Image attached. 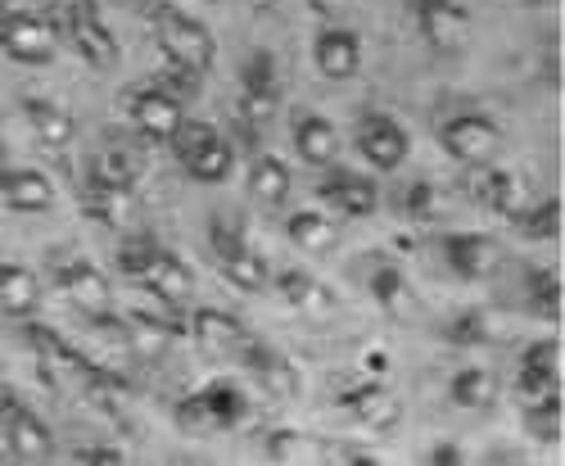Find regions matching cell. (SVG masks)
Here are the masks:
<instances>
[{"label":"cell","mask_w":565,"mask_h":466,"mask_svg":"<svg viewBox=\"0 0 565 466\" xmlns=\"http://www.w3.org/2000/svg\"><path fill=\"white\" fill-rule=\"evenodd\" d=\"M439 141L457 163H493L502 150V127L489 114H452L439 127Z\"/></svg>","instance_id":"cell-5"},{"label":"cell","mask_w":565,"mask_h":466,"mask_svg":"<svg viewBox=\"0 0 565 466\" xmlns=\"http://www.w3.org/2000/svg\"><path fill=\"white\" fill-rule=\"evenodd\" d=\"M276 290H280V299H286L295 313H303L308 321H326V317H335V295H331V286L326 282H317L312 272H303V267H286L276 276Z\"/></svg>","instance_id":"cell-19"},{"label":"cell","mask_w":565,"mask_h":466,"mask_svg":"<svg viewBox=\"0 0 565 466\" xmlns=\"http://www.w3.org/2000/svg\"><path fill=\"white\" fill-rule=\"evenodd\" d=\"M23 118L32 123L36 141H41L45 150H64V146H73V136H77V118H73L64 105H55V100L28 96V100H23Z\"/></svg>","instance_id":"cell-24"},{"label":"cell","mask_w":565,"mask_h":466,"mask_svg":"<svg viewBox=\"0 0 565 466\" xmlns=\"http://www.w3.org/2000/svg\"><path fill=\"white\" fill-rule=\"evenodd\" d=\"M73 462H82V466H122L127 457H122V448H100V444H86V448H77V453H73Z\"/></svg>","instance_id":"cell-42"},{"label":"cell","mask_w":565,"mask_h":466,"mask_svg":"<svg viewBox=\"0 0 565 466\" xmlns=\"http://www.w3.org/2000/svg\"><path fill=\"white\" fill-rule=\"evenodd\" d=\"M308 6L317 10V14H326V19H335V14H344L353 0H308Z\"/></svg>","instance_id":"cell-44"},{"label":"cell","mask_w":565,"mask_h":466,"mask_svg":"<svg viewBox=\"0 0 565 466\" xmlns=\"http://www.w3.org/2000/svg\"><path fill=\"white\" fill-rule=\"evenodd\" d=\"M140 282H146L163 304H185V299L195 295V272L185 267V258H177L172 250H159Z\"/></svg>","instance_id":"cell-26"},{"label":"cell","mask_w":565,"mask_h":466,"mask_svg":"<svg viewBox=\"0 0 565 466\" xmlns=\"http://www.w3.org/2000/svg\"><path fill=\"white\" fill-rule=\"evenodd\" d=\"M64 28H68V36L77 45V55L90 68H100V73L118 68L122 45H118V36L109 32V23L100 19V10L90 6V0H64Z\"/></svg>","instance_id":"cell-4"},{"label":"cell","mask_w":565,"mask_h":466,"mask_svg":"<svg viewBox=\"0 0 565 466\" xmlns=\"http://www.w3.org/2000/svg\"><path fill=\"white\" fill-rule=\"evenodd\" d=\"M150 32L159 41V51L168 64L185 68V73H209L217 64V36L209 23H200L195 14H185L181 6H172V0H159V6L150 10Z\"/></svg>","instance_id":"cell-1"},{"label":"cell","mask_w":565,"mask_h":466,"mask_svg":"<svg viewBox=\"0 0 565 466\" xmlns=\"http://www.w3.org/2000/svg\"><path fill=\"white\" fill-rule=\"evenodd\" d=\"M525 431L543 444L561 439V390H552L543 399H525Z\"/></svg>","instance_id":"cell-36"},{"label":"cell","mask_w":565,"mask_h":466,"mask_svg":"<svg viewBox=\"0 0 565 466\" xmlns=\"http://www.w3.org/2000/svg\"><path fill=\"white\" fill-rule=\"evenodd\" d=\"M209 245H213V258H217L222 276H226L235 290H245V295L267 290L271 272H267V263L258 258V250L245 241V231L235 226V222L213 218V222H209Z\"/></svg>","instance_id":"cell-3"},{"label":"cell","mask_w":565,"mask_h":466,"mask_svg":"<svg viewBox=\"0 0 565 466\" xmlns=\"http://www.w3.org/2000/svg\"><path fill=\"white\" fill-rule=\"evenodd\" d=\"M0 55L14 60V64H28V68L51 64L55 60V28L28 10L0 14Z\"/></svg>","instance_id":"cell-6"},{"label":"cell","mask_w":565,"mask_h":466,"mask_svg":"<svg viewBox=\"0 0 565 466\" xmlns=\"http://www.w3.org/2000/svg\"><path fill=\"white\" fill-rule=\"evenodd\" d=\"M0 14H6V0H0Z\"/></svg>","instance_id":"cell-48"},{"label":"cell","mask_w":565,"mask_h":466,"mask_svg":"<svg viewBox=\"0 0 565 466\" xmlns=\"http://www.w3.org/2000/svg\"><path fill=\"white\" fill-rule=\"evenodd\" d=\"M312 64L326 82H349L362 68V36L353 28H321L312 41Z\"/></svg>","instance_id":"cell-17"},{"label":"cell","mask_w":565,"mask_h":466,"mask_svg":"<svg viewBox=\"0 0 565 466\" xmlns=\"http://www.w3.org/2000/svg\"><path fill=\"white\" fill-rule=\"evenodd\" d=\"M90 177H96V181H109V186H122V191H131L136 177H140V168H136V159H131L127 150H100L96 163H90Z\"/></svg>","instance_id":"cell-39"},{"label":"cell","mask_w":565,"mask_h":466,"mask_svg":"<svg viewBox=\"0 0 565 466\" xmlns=\"http://www.w3.org/2000/svg\"><path fill=\"white\" fill-rule=\"evenodd\" d=\"M0 435H6L10 453L23 457V462L55 457V431L45 426L28 403H19V399H0Z\"/></svg>","instance_id":"cell-8"},{"label":"cell","mask_w":565,"mask_h":466,"mask_svg":"<svg viewBox=\"0 0 565 466\" xmlns=\"http://www.w3.org/2000/svg\"><path fill=\"white\" fill-rule=\"evenodd\" d=\"M127 114H131V127L146 136V141L154 146H168L172 141V131L181 127V100L172 96V91H163L159 82L154 86H136L131 96H127Z\"/></svg>","instance_id":"cell-9"},{"label":"cell","mask_w":565,"mask_h":466,"mask_svg":"<svg viewBox=\"0 0 565 466\" xmlns=\"http://www.w3.org/2000/svg\"><path fill=\"white\" fill-rule=\"evenodd\" d=\"M295 150L308 168H331L340 159V127L326 114H299L295 118Z\"/></svg>","instance_id":"cell-23"},{"label":"cell","mask_w":565,"mask_h":466,"mask_svg":"<svg viewBox=\"0 0 565 466\" xmlns=\"http://www.w3.org/2000/svg\"><path fill=\"white\" fill-rule=\"evenodd\" d=\"M36 308H41L36 272L23 263H0V313L14 317V321H28Z\"/></svg>","instance_id":"cell-25"},{"label":"cell","mask_w":565,"mask_h":466,"mask_svg":"<svg viewBox=\"0 0 565 466\" xmlns=\"http://www.w3.org/2000/svg\"><path fill=\"white\" fill-rule=\"evenodd\" d=\"M366 286H371V299L381 304L390 317H412L416 313V295H412V286H407V276H403L398 263H375Z\"/></svg>","instance_id":"cell-30"},{"label":"cell","mask_w":565,"mask_h":466,"mask_svg":"<svg viewBox=\"0 0 565 466\" xmlns=\"http://www.w3.org/2000/svg\"><path fill=\"white\" fill-rule=\"evenodd\" d=\"M82 213L90 222H100V226H122L127 213H131V191H122V186H109V181H96L90 177L82 186V195H77Z\"/></svg>","instance_id":"cell-28"},{"label":"cell","mask_w":565,"mask_h":466,"mask_svg":"<svg viewBox=\"0 0 565 466\" xmlns=\"http://www.w3.org/2000/svg\"><path fill=\"white\" fill-rule=\"evenodd\" d=\"M185 172H191L200 186H217V181H226L231 172H235V146L226 141V136H217L213 146H204L200 155H191L181 163Z\"/></svg>","instance_id":"cell-34"},{"label":"cell","mask_w":565,"mask_h":466,"mask_svg":"<svg viewBox=\"0 0 565 466\" xmlns=\"http://www.w3.org/2000/svg\"><path fill=\"white\" fill-rule=\"evenodd\" d=\"M335 407H344L353 422H362L366 431H394L403 422V403L381 385V381H362L335 394Z\"/></svg>","instance_id":"cell-15"},{"label":"cell","mask_w":565,"mask_h":466,"mask_svg":"<svg viewBox=\"0 0 565 466\" xmlns=\"http://www.w3.org/2000/svg\"><path fill=\"white\" fill-rule=\"evenodd\" d=\"M403 209H407L412 218H435V209H439V186H435V181H412L407 191H403Z\"/></svg>","instance_id":"cell-41"},{"label":"cell","mask_w":565,"mask_h":466,"mask_svg":"<svg viewBox=\"0 0 565 466\" xmlns=\"http://www.w3.org/2000/svg\"><path fill=\"white\" fill-rule=\"evenodd\" d=\"M430 462H435V466H461V462H466V453H461L457 444H439V448L430 453Z\"/></svg>","instance_id":"cell-43"},{"label":"cell","mask_w":565,"mask_h":466,"mask_svg":"<svg viewBox=\"0 0 565 466\" xmlns=\"http://www.w3.org/2000/svg\"><path fill=\"white\" fill-rule=\"evenodd\" d=\"M358 155L375 172H398L412 155V136L394 114H362L358 123Z\"/></svg>","instance_id":"cell-7"},{"label":"cell","mask_w":565,"mask_h":466,"mask_svg":"<svg viewBox=\"0 0 565 466\" xmlns=\"http://www.w3.org/2000/svg\"><path fill=\"white\" fill-rule=\"evenodd\" d=\"M290 186H295V177H290V163H286V159L258 155V159L249 163V195H254L258 204H267V209L286 204V200H290Z\"/></svg>","instance_id":"cell-31"},{"label":"cell","mask_w":565,"mask_h":466,"mask_svg":"<svg viewBox=\"0 0 565 466\" xmlns=\"http://www.w3.org/2000/svg\"><path fill=\"white\" fill-rule=\"evenodd\" d=\"M515 226L525 231L530 241H556L561 236V204L556 200H543V204H525L521 213H515Z\"/></svg>","instance_id":"cell-37"},{"label":"cell","mask_w":565,"mask_h":466,"mask_svg":"<svg viewBox=\"0 0 565 466\" xmlns=\"http://www.w3.org/2000/svg\"><path fill=\"white\" fill-rule=\"evenodd\" d=\"M286 236H290V245L303 250V254H326V250H335L340 226L326 218V213H317V209H299V213H290V222H286Z\"/></svg>","instance_id":"cell-32"},{"label":"cell","mask_w":565,"mask_h":466,"mask_svg":"<svg viewBox=\"0 0 565 466\" xmlns=\"http://www.w3.org/2000/svg\"><path fill=\"white\" fill-rule=\"evenodd\" d=\"M217 136H222V131H217L213 123H204V118H181V127L172 131V141H168V146H172V155L185 163L191 155H200L204 146H213Z\"/></svg>","instance_id":"cell-38"},{"label":"cell","mask_w":565,"mask_h":466,"mask_svg":"<svg viewBox=\"0 0 565 466\" xmlns=\"http://www.w3.org/2000/svg\"><path fill=\"white\" fill-rule=\"evenodd\" d=\"M416 10V28L435 51H461L470 41V14L457 6V0H412Z\"/></svg>","instance_id":"cell-16"},{"label":"cell","mask_w":565,"mask_h":466,"mask_svg":"<svg viewBox=\"0 0 565 466\" xmlns=\"http://www.w3.org/2000/svg\"><path fill=\"white\" fill-rule=\"evenodd\" d=\"M254 6H258V10H276V6H280V0H254Z\"/></svg>","instance_id":"cell-46"},{"label":"cell","mask_w":565,"mask_h":466,"mask_svg":"<svg viewBox=\"0 0 565 466\" xmlns=\"http://www.w3.org/2000/svg\"><path fill=\"white\" fill-rule=\"evenodd\" d=\"M498 394H502V381L493 377L489 367H461L457 377L448 381V399H452L457 407H466V412H484V407H493Z\"/></svg>","instance_id":"cell-29"},{"label":"cell","mask_w":565,"mask_h":466,"mask_svg":"<svg viewBox=\"0 0 565 466\" xmlns=\"http://www.w3.org/2000/svg\"><path fill=\"white\" fill-rule=\"evenodd\" d=\"M0 200L14 213H45L55 204V186L36 168H6L0 172Z\"/></svg>","instance_id":"cell-22"},{"label":"cell","mask_w":565,"mask_h":466,"mask_svg":"<svg viewBox=\"0 0 565 466\" xmlns=\"http://www.w3.org/2000/svg\"><path fill=\"white\" fill-rule=\"evenodd\" d=\"M439 254L448 258V267L461 276V282H484V276L498 267V241L484 236V231H444Z\"/></svg>","instance_id":"cell-13"},{"label":"cell","mask_w":565,"mask_h":466,"mask_svg":"<svg viewBox=\"0 0 565 466\" xmlns=\"http://www.w3.org/2000/svg\"><path fill=\"white\" fill-rule=\"evenodd\" d=\"M470 200L484 204L489 213L515 218V213L530 204V186H525V177H515V172H507V168L470 163Z\"/></svg>","instance_id":"cell-10"},{"label":"cell","mask_w":565,"mask_h":466,"mask_svg":"<svg viewBox=\"0 0 565 466\" xmlns=\"http://www.w3.org/2000/svg\"><path fill=\"white\" fill-rule=\"evenodd\" d=\"M521 399H543L561 390V345L556 340H534L521 349V377H515Z\"/></svg>","instance_id":"cell-20"},{"label":"cell","mask_w":565,"mask_h":466,"mask_svg":"<svg viewBox=\"0 0 565 466\" xmlns=\"http://www.w3.org/2000/svg\"><path fill=\"white\" fill-rule=\"evenodd\" d=\"M263 453L280 466H335V448L308 431H267Z\"/></svg>","instance_id":"cell-21"},{"label":"cell","mask_w":565,"mask_h":466,"mask_svg":"<svg viewBox=\"0 0 565 466\" xmlns=\"http://www.w3.org/2000/svg\"><path fill=\"white\" fill-rule=\"evenodd\" d=\"M276 100H280V82H276V60L267 51H254L241 68V114L249 127H263L271 123L276 114Z\"/></svg>","instance_id":"cell-11"},{"label":"cell","mask_w":565,"mask_h":466,"mask_svg":"<svg viewBox=\"0 0 565 466\" xmlns=\"http://www.w3.org/2000/svg\"><path fill=\"white\" fill-rule=\"evenodd\" d=\"M362 362H366V371H375V377H381V371L390 367V353H385V349H371Z\"/></svg>","instance_id":"cell-45"},{"label":"cell","mask_w":565,"mask_h":466,"mask_svg":"<svg viewBox=\"0 0 565 466\" xmlns=\"http://www.w3.org/2000/svg\"><path fill=\"white\" fill-rule=\"evenodd\" d=\"M525 295H530V308L547 321L561 317V276L552 267H530L525 272Z\"/></svg>","instance_id":"cell-35"},{"label":"cell","mask_w":565,"mask_h":466,"mask_svg":"<svg viewBox=\"0 0 565 466\" xmlns=\"http://www.w3.org/2000/svg\"><path fill=\"white\" fill-rule=\"evenodd\" d=\"M317 191L340 218H371L375 209H381V186H375V177L353 172V168L326 172V181L317 186Z\"/></svg>","instance_id":"cell-12"},{"label":"cell","mask_w":565,"mask_h":466,"mask_svg":"<svg viewBox=\"0 0 565 466\" xmlns=\"http://www.w3.org/2000/svg\"><path fill=\"white\" fill-rule=\"evenodd\" d=\"M55 286H60V295H64L73 308H82V313L109 308V276H105L96 263H86V258L60 263V267H55Z\"/></svg>","instance_id":"cell-18"},{"label":"cell","mask_w":565,"mask_h":466,"mask_svg":"<svg viewBox=\"0 0 565 466\" xmlns=\"http://www.w3.org/2000/svg\"><path fill=\"white\" fill-rule=\"evenodd\" d=\"M235 358H241L254 377L267 385V394H276V399H299V390H303V381H299V367L280 353V349H271V345H263V340H245L241 349H235Z\"/></svg>","instance_id":"cell-14"},{"label":"cell","mask_w":565,"mask_h":466,"mask_svg":"<svg viewBox=\"0 0 565 466\" xmlns=\"http://www.w3.org/2000/svg\"><path fill=\"white\" fill-rule=\"evenodd\" d=\"M191 336H195L200 345L217 349V353H235V349L249 340L245 321H241V317H231V313H222V308H195V317H191Z\"/></svg>","instance_id":"cell-27"},{"label":"cell","mask_w":565,"mask_h":466,"mask_svg":"<svg viewBox=\"0 0 565 466\" xmlns=\"http://www.w3.org/2000/svg\"><path fill=\"white\" fill-rule=\"evenodd\" d=\"M245 412H249V394L241 385L209 381L177 403V422H181V431H231L245 422Z\"/></svg>","instance_id":"cell-2"},{"label":"cell","mask_w":565,"mask_h":466,"mask_svg":"<svg viewBox=\"0 0 565 466\" xmlns=\"http://www.w3.org/2000/svg\"><path fill=\"white\" fill-rule=\"evenodd\" d=\"M159 250H163V245H159L154 236H146V231H140V236H127V241L118 245V267L140 282V276H146V267L154 263V254H159Z\"/></svg>","instance_id":"cell-40"},{"label":"cell","mask_w":565,"mask_h":466,"mask_svg":"<svg viewBox=\"0 0 565 466\" xmlns=\"http://www.w3.org/2000/svg\"><path fill=\"white\" fill-rule=\"evenodd\" d=\"M6 168H10V163H6V150H0V172H6Z\"/></svg>","instance_id":"cell-47"},{"label":"cell","mask_w":565,"mask_h":466,"mask_svg":"<svg viewBox=\"0 0 565 466\" xmlns=\"http://www.w3.org/2000/svg\"><path fill=\"white\" fill-rule=\"evenodd\" d=\"M444 340H448V345H461V349L489 345V340H498V317H493V313H484V308L457 313L452 321H444Z\"/></svg>","instance_id":"cell-33"}]
</instances>
